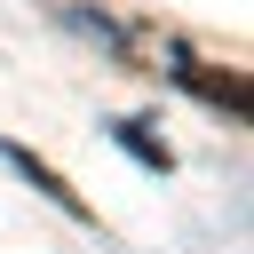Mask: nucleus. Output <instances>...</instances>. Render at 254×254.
<instances>
[{
    "mask_svg": "<svg viewBox=\"0 0 254 254\" xmlns=\"http://www.w3.org/2000/svg\"><path fill=\"white\" fill-rule=\"evenodd\" d=\"M0 159H8V167H24V175H32V190H48V198H56L64 214H87V198H79V190H71V183H64V175H56L48 159H32L24 143H0Z\"/></svg>",
    "mask_w": 254,
    "mask_h": 254,
    "instance_id": "nucleus-1",
    "label": "nucleus"
},
{
    "mask_svg": "<svg viewBox=\"0 0 254 254\" xmlns=\"http://www.w3.org/2000/svg\"><path fill=\"white\" fill-rule=\"evenodd\" d=\"M111 135H119V143H127V151H135V159H143V167H167V143H159V135H143V127H135V119H119V127H111Z\"/></svg>",
    "mask_w": 254,
    "mask_h": 254,
    "instance_id": "nucleus-2",
    "label": "nucleus"
}]
</instances>
